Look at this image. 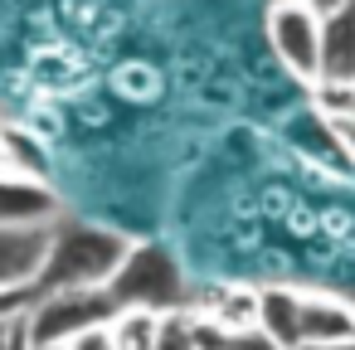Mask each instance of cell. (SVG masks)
Here are the masks:
<instances>
[{"label": "cell", "mask_w": 355, "mask_h": 350, "mask_svg": "<svg viewBox=\"0 0 355 350\" xmlns=\"http://www.w3.org/2000/svg\"><path fill=\"white\" fill-rule=\"evenodd\" d=\"M117 350H151L156 345V331H161V316L156 311H141V306H122L112 321H107Z\"/></svg>", "instance_id": "30bf717a"}, {"label": "cell", "mask_w": 355, "mask_h": 350, "mask_svg": "<svg viewBox=\"0 0 355 350\" xmlns=\"http://www.w3.org/2000/svg\"><path fill=\"white\" fill-rule=\"evenodd\" d=\"M316 83H355V15H350V6L321 15V78Z\"/></svg>", "instance_id": "52a82bcc"}, {"label": "cell", "mask_w": 355, "mask_h": 350, "mask_svg": "<svg viewBox=\"0 0 355 350\" xmlns=\"http://www.w3.org/2000/svg\"><path fill=\"white\" fill-rule=\"evenodd\" d=\"M190 292L195 287H190L180 258L171 248H161V243H132L122 268L107 282V297L117 301V311L122 306H141V311H156V316L190 311Z\"/></svg>", "instance_id": "7a4b0ae2"}, {"label": "cell", "mask_w": 355, "mask_h": 350, "mask_svg": "<svg viewBox=\"0 0 355 350\" xmlns=\"http://www.w3.org/2000/svg\"><path fill=\"white\" fill-rule=\"evenodd\" d=\"M117 316V301L107 287H59V292H35L25 306V331L35 345H69L73 335L107 326Z\"/></svg>", "instance_id": "3957f363"}, {"label": "cell", "mask_w": 355, "mask_h": 350, "mask_svg": "<svg viewBox=\"0 0 355 350\" xmlns=\"http://www.w3.org/2000/svg\"><path fill=\"white\" fill-rule=\"evenodd\" d=\"M54 224H0V292H35Z\"/></svg>", "instance_id": "5b68a950"}, {"label": "cell", "mask_w": 355, "mask_h": 350, "mask_svg": "<svg viewBox=\"0 0 355 350\" xmlns=\"http://www.w3.org/2000/svg\"><path fill=\"white\" fill-rule=\"evenodd\" d=\"M151 350H200L195 316H190V311H166V316H161V331H156V345H151Z\"/></svg>", "instance_id": "8fae6325"}, {"label": "cell", "mask_w": 355, "mask_h": 350, "mask_svg": "<svg viewBox=\"0 0 355 350\" xmlns=\"http://www.w3.org/2000/svg\"><path fill=\"white\" fill-rule=\"evenodd\" d=\"M30 297H35V292H0V321L15 316V311H25V306H30Z\"/></svg>", "instance_id": "4fadbf2b"}, {"label": "cell", "mask_w": 355, "mask_h": 350, "mask_svg": "<svg viewBox=\"0 0 355 350\" xmlns=\"http://www.w3.org/2000/svg\"><path fill=\"white\" fill-rule=\"evenodd\" d=\"M306 6H311L316 15H331V10H345V6H350V0H306Z\"/></svg>", "instance_id": "9a60e30c"}, {"label": "cell", "mask_w": 355, "mask_h": 350, "mask_svg": "<svg viewBox=\"0 0 355 350\" xmlns=\"http://www.w3.org/2000/svg\"><path fill=\"white\" fill-rule=\"evenodd\" d=\"M59 195L40 175H0V224H54Z\"/></svg>", "instance_id": "8992f818"}, {"label": "cell", "mask_w": 355, "mask_h": 350, "mask_svg": "<svg viewBox=\"0 0 355 350\" xmlns=\"http://www.w3.org/2000/svg\"><path fill=\"white\" fill-rule=\"evenodd\" d=\"M35 350H69V345H35Z\"/></svg>", "instance_id": "e0dca14e"}, {"label": "cell", "mask_w": 355, "mask_h": 350, "mask_svg": "<svg viewBox=\"0 0 355 350\" xmlns=\"http://www.w3.org/2000/svg\"><path fill=\"white\" fill-rule=\"evenodd\" d=\"M302 340H355V301L302 297Z\"/></svg>", "instance_id": "ba28073f"}, {"label": "cell", "mask_w": 355, "mask_h": 350, "mask_svg": "<svg viewBox=\"0 0 355 350\" xmlns=\"http://www.w3.org/2000/svg\"><path fill=\"white\" fill-rule=\"evenodd\" d=\"M258 326H263L272 340H282L287 350H297V345H302V297L287 292V287L258 292Z\"/></svg>", "instance_id": "9c48e42d"}, {"label": "cell", "mask_w": 355, "mask_h": 350, "mask_svg": "<svg viewBox=\"0 0 355 350\" xmlns=\"http://www.w3.org/2000/svg\"><path fill=\"white\" fill-rule=\"evenodd\" d=\"M268 44L297 78H306V83L321 78V15L306 0H272Z\"/></svg>", "instance_id": "277c9868"}, {"label": "cell", "mask_w": 355, "mask_h": 350, "mask_svg": "<svg viewBox=\"0 0 355 350\" xmlns=\"http://www.w3.org/2000/svg\"><path fill=\"white\" fill-rule=\"evenodd\" d=\"M15 316H20V311H15ZM15 316L0 321V350H10V340H15Z\"/></svg>", "instance_id": "2e32d148"}, {"label": "cell", "mask_w": 355, "mask_h": 350, "mask_svg": "<svg viewBox=\"0 0 355 350\" xmlns=\"http://www.w3.org/2000/svg\"><path fill=\"white\" fill-rule=\"evenodd\" d=\"M132 238L112 234L103 224H83V219H54L49 234V253L44 268L35 277V292H59V287H107L112 272L122 268Z\"/></svg>", "instance_id": "6da1fadb"}, {"label": "cell", "mask_w": 355, "mask_h": 350, "mask_svg": "<svg viewBox=\"0 0 355 350\" xmlns=\"http://www.w3.org/2000/svg\"><path fill=\"white\" fill-rule=\"evenodd\" d=\"M350 15H355V0H350Z\"/></svg>", "instance_id": "ac0fdd59"}, {"label": "cell", "mask_w": 355, "mask_h": 350, "mask_svg": "<svg viewBox=\"0 0 355 350\" xmlns=\"http://www.w3.org/2000/svg\"><path fill=\"white\" fill-rule=\"evenodd\" d=\"M297 350H355V340H302Z\"/></svg>", "instance_id": "5bb4252c"}, {"label": "cell", "mask_w": 355, "mask_h": 350, "mask_svg": "<svg viewBox=\"0 0 355 350\" xmlns=\"http://www.w3.org/2000/svg\"><path fill=\"white\" fill-rule=\"evenodd\" d=\"M69 350H117V340H112V331H107V326H93V331L73 335V340H69Z\"/></svg>", "instance_id": "7c38bea8"}]
</instances>
